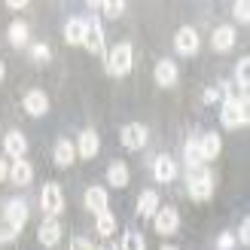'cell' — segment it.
<instances>
[{
  "label": "cell",
  "instance_id": "obj_18",
  "mask_svg": "<svg viewBox=\"0 0 250 250\" xmlns=\"http://www.w3.org/2000/svg\"><path fill=\"white\" fill-rule=\"evenodd\" d=\"M37 235H40V244H46V247H55V244L61 241V223H58V220H46Z\"/></svg>",
  "mask_w": 250,
  "mask_h": 250
},
{
  "label": "cell",
  "instance_id": "obj_15",
  "mask_svg": "<svg viewBox=\"0 0 250 250\" xmlns=\"http://www.w3.org/2000/svg\"><path fill=\"white\" fill-rule=\"evenodd\" d=\"M156 83H159V85H165V89L177 83V64H174L171 58H162L159 64H156Z\"/></svg>",
  "mask_w": 250,
  "mask_h": 250
},
{
  "label": "cell",
  "instance_id": "obj_31",
  "mask_svg": "<svg viewBox=\"0 0 250 250\" xmlns=\"http://www.w3.org/2000/svg\"><path fill=\"white\" fill-rule=\"evenodd\" d=\"M31 55H34L37 61H49V58H52V52H49V46H46V43H37V46L31 49Z\"/></svg>",
  "mask_w": 250,
  "mask_h": 250
},
{
  "label": "cell",
  "instance_id": "obj_1",
  "mask_svg": "<svg viewBox=\"0 0 250 250\" xmlns=\"http://www.w3.org/2000/svg\"><path fill=\"white\" fill-rule=\"evenodd\" d=\"M220 122L226 125V128H241L247 125V98H226V104L220 110Z\"/></svg>",
  "mask_w": 250,
  "mask_h": 250
},
{
  "label": "cell",
  "instance_id": "obj_11",
  "mask_svg": "<svg viewBox=\"0 0 250 250\" xmlns=\"http://www.w3.org/2000/svg\"><path fill=\"white\" fill-rule=\"evenodd\" d=\"M122 146H128V149H141L144 144H146V128H144V125H125V128H122Z\"/></svg>",
  "mask_w": 250,
  "mask_h": 250
},
{
  "label": "cell",
  "instance_id": "obj_36",
  "mask_svg": "<svg viewBox=\"0 0 250 250\" xmlns=\"http://www.w3.org/2000/svg\"><path fill=\"white\" fill-rule=\"evenodd\" d=\"M122 9H125L122 3H104V12H107V16H119Z\"/></svg>",
  "mask_w": 250,
  "mask_h": 250
},
{
  "label": "cell",
  "instance_id": "obj_4",
  "mask_svg": "<svg viewBox=\"0 0 250 250\" xmlns=\"http://www.w3.org/2000/svg\"><path fill=\"white\" fill-rule=\"evenodd\" d=\"M40 205H43V210L49 214V220H55V217L61 214V208H64V195H61V189H58L55 183H46V186H43Z\"/></svg>",
  "mask_w": 250,
  "mask_h": 250
},
{
  "label": "cell",
  "instance_id": "obj_6",
  "mask_svg": "<svg viewBox=\"0 0 250 250\" xmlns=\"http://www.w3.org/2000/svg\"><path fill=\"white\" fill-rule=\"evenodd\" d=\"M174 49H177L180 55H195L198 52V34H195V28H180L177 34H174Z\"/></svg>",
  "mask_w": 250,
  "mask_h": 250
},
{
  "label": "cell",
  "instance_id": "obj_19",
  "mask_svg": "<svg viewBox=\"0 0 250 250\" xmlns=\"http://www.w3.org/2000/svg\"><path fill=\"white\" fill-rule=\"evenodd\" d=\"M220 134H214V131H210V134H205L202 137V141H198V153H202V162H208V159H217L220 156Z\"/></svg>",
  "mask_w": 250,
  "mask_h": 250
},
{
  "label": "cell",
  "instance_id": "obj_3",
  "mask_svg": "<svg viewBox=\"0 0 250 250\" xmlns=\"http://www.w3.org/2000/svg\"><path fill=\"white\" fill-rule=\"evenodd\" d=\"M134 64V52H131V46L128 43H119L113 52H110L107 58V70L113 73V77H122V73H128Z\"/></svg>",
  "mask_w": 250,
  "mask_h": 250
},
{
  "label": "cell",
  "instance_id": "obj_21",
  "mask_svg": "<svg viewBox=\"0 0 250 250\" xmlns=\"http://www.w3.org/2000/svg\"><path fill=\"white\" fill-rule=\"evenodd\" d=\"M107 180H110V186H116V189L128 186V165H125V162H113L110 171H107Z\"/></svg>",
  "mask_w": 250,
  "mask_h": 250
},
{
  "label": "cell",
  "instance_id": "obj_16",
  "mask_svg": "<svg viewBox=\"0 0 250 250\" xmlns=\"http://www.w3.org/2000/svg\"><path fill=\"white\" fill-rule=\"evenodd\" d=\"M85 208L95 210V214H104V210H107V192H104V186H89V189H85Z\"/></svg>",
  "mask_w": 250,
  "mask_h": 250
},
{
  "label": "cell",
  "instance_id": "obj_12",
  "mask_svg": "<svg viewBox=\"0 0 250 250\" xmlns=\"http://www.w3.org/2000/svg\"><path fill=\"white\" fill-rule=\"evenodd\" d=\"M153 174H156L159 183H171L174 177H177V162H174L171 156H159L153 162Z\"/></svg>",
  "mask_w": 250,
  "mask_h": 250
},
{
  "label": "cell",
  "instance_id": "obj_26",
  "mask_svg": "<svg viewBox=\"0 0 250 250\" xmlns=\"http://www.w3.org/2000/svg\"><path fill=\"white\" fill-rule=\"evenodd\" d=\"M119 250H144V235L128 229V232L122 235V244H119Z\"/></svg>",
  "mask_w": 250,
  "mask_h": 250
},
{
  "label": "cell",
  "instance_id": "obj_20",
  "mask_svg": "<svg viewBox=\"0 0 250 250\" xmlns=\"http://www.w3.org/2000/svg\"><path fill=\"white\" fill-rule=\"evenodd\" d=\"M73 159H77V146H73L70 141H58L55 144V162H58L61 168H70Z\"/></svg>",
  "mask_w": 250,
  "mask_h": 250
},
{
  "label": "cell",
  "instance_id": "obj_24",
  "mask_svg": "<svg viewBox=\"0 0 250 250\" xmlns=\"http://www.w3.org/2000/svg\"><path fill=\"white\" fill-rule=\"evenodd\" d=\"M95 229H98V235H104V238H110V235L116 232V217L110 214V210H104V214H98Z\"/></svg>",
  "mask_w": 250,
  "mask_h": 250
},
{
  "label": "cell",
  "instance_id": "obj_29",
  "mask_svg": "<svg viewBox=\"0 0 250 250\" xmlns=\"http://www.w3.org/2000/svg\"><path fill=\"white\" fill-rule=\"evenodd\" d=\"M16 235H19V229L12 226V223L0 220V241H9V238H16Z\"/></svg>",
  "mask_w": 250,
  "mask_h": 250
},
{
  "label": "cell",
  "instance_id": "obj_28",
  "mask_svg": "<svg viewBox=\"0 0 250 250\" xmlns=\"http://www.w3.org/2000/svg\"><path fill=\"white\" fill-rule=\"evenodd\" d=\"M247 70H250V58H241V61H238V67H235V73H238V85H241V92L247 89Z\"/></svg>",
  "mask_w": 250,
  "mask_h": 250
},
{
  "label": "cell",
  "instance_id": "obj_38",
  "mask_svg": "<svg viewBox=\"0 0 250 250\" xmlns=\"http://www.w3.org/2000/svg\"><path fill=\"white\" fill-rule=\"evenodd\" d=\"M98 250H119V247H116V244H110V241H104V244L98 247Z\"/></svg>",
  "mask_w": 250,
  "mask_h": 250
},
{
  "label": "cell",
  "instance_id": "obj_22",
  "mask_svg": "<svg viewBox=\"0 0 250 250\" xmlns=\"http://www.w3.org/2000/svg\"><path fill=\"white\" fill-rule=\"evenodd\" d=\"M64 37L70 46H83V37H85V19H70L67 28H64Z\"/></svg>",
  "mask_w": 250,
  "mask_h": 250
},
{
  "label": "cell",
  "instance_id": "obj_13",
  "mask_svg": "<svg viewBox=\"0 0 250 250\" xmlns=\"http://www.w3.org/2000/svg\"><path fill=\"white\" fill-rule=\"evenodd\" d=\"M83 46L89 49V52H101L104 49V31H101V24L98 21H85V37H83Z\"/></svg>",
  "mask_w": 250,
  "mask_h": 250
},
{
  "label": "cell",
  "instance_id": "obj_23",
  "mask_svg": "<svg viewBox=\"0 0 250 250\" xmlns=\"http://www.w3.org/2000/svg\"><path fill=\"white\" fill-rule=\"evenodd\" d=\"M156 210H159V195H156L153 189L141 192V202H137V214H141V217H153Z\"/></svg>",
  "mask_w": 250,
  "mask_h": 250
},
{
  "label": "cell",
  "instance_id": "obj_7",
  "mask_svg": "<svg viewBox=\"0 0 250 250\" xmlns=\"http://www.w3.org/2000/svg\"><path fill=\"white\" fill-rule=\"evenodd\" d=\"M21 107H24V113H28V116H46L49 113V98H46V92L34 89V92L24 95Z\"/></svg>",
  "mask_w": 250,
  "mask_h": 250
},
{
  "label": "cell",
  "instance_id": "obj_27",
  "mask_svg": "<svg viewBox=\"0 0 250 250\" xmlns=\"http://www.w3.org/2000/svg\"><path fill=\"white\" fill-rule=\"evenodd\" d=\"M186 162H189V168H202V153H198V141H195V137L186 144Z\"/></svg>",
  "mask_w": 250,
  "mask_h": 250
},
{
  "label": "cell",
  "instance_id": "obj_25",
  "mask_svg": "<svg viewBox=\"0 0 250 250\" xmlns=\"http://www.w3.org/2000/svg\"><path fill=\"white\" fill-rule=\"evenodd\" d=\"M9 43L12 46H28V24L24 21H12L9 24Z\"/></svg>",
  "mask_w": 250,
  "mask_h": 250
},
{
  "label": "cell",
  "instance_id": "obj_5",
  "mask_svg": "<svg viewBox=\"0 0 250 250\" xmlns=\"http://www.w3.org/2000/svg\"><path fill=\"white\" fill-rule=\"evenodd\" d=\"M153 220H156V232L159 235H174V232H177V226H180L177 208H159L156 214H153Z\"/></svg>",
  "mask_w": 250,
  "mask_h": 250
},
{
  "label": "cell",
  "instance_id": "obj_32",
  "mask_svg": "<svg viewBox=\"0 0 250 250\" xmlns=\"http://www.w3.org/2000/svg\"><path fill=\"white\" fill-rule=\"evenodd\" d=\"M235 19H238V21H250V6L244 3V0L235 3Z\"/></svg>",
  "mask_w": 250,
  "mask_h": 250
},
{
  "label": "cell",
  "instance_id": "obj_34",
  "mask_svg": "<svg viewBox=\"0 0 250 250\" xmlns=\"http://www.w3.org/2000/svg\"><path fill=\"white\" fill-rule=\"evenodd\" d=\"M70 250H95V247H92V241H85V238H73Z\"/></svg>",
  "mask_w": 250,
  "mask_h": 250
},
{
  "label": "cell",
  "instance_id": "obj_40",
  "mask_svg": "<svg viewBox=\"0 0 250 250\" xmlns=\"http://www.w3.org/2000/svg\"><path fill=\"white\" fill-rule=\"evenodd\" d=\"M162 250H174V247H162Z\"/></svg>",
  "mask_w": 250,
  "mask_h": 250
},
{
  "label": "cell",
  "instance_id": "obj_37",
  "mask_svg": "<svg viewBox=\"0 0 250 250\" xmlns=\"http://www.w3.org/2000/svg\"><path fill=\"white\" fill-rule=\"evenodd\" d=\"M9 177V165H6V159H0V180H6Z\"/></svg>",
  "mask_w": 250,
  "mask_h": 250
},
{
  "label": "cell",
  "instance_id": "obj_10",
  "mask_svg": "<svg viewBox=\"0 0 250 250\" xmlns=\"http://www.w3.org/2000/svg\"><path fill=\"white\" fill-rule=\"evenodd\" d=\"M9 180L16 183V186H28L34 180V165L28 159H19V162H12L9 165Z\"/></svg>",
  "mask_w": 250,
  "mask_h": 250
},
{
  "label": "cell",
  "instance_id": "obj_9",
  "mask_svg": "<svg viewBox=\"0 0 250 250\" xmlns=\"http://www.w3.org/2000/svg\"><path fill=\"white\" fill-rule=\"evenodd\" d=\"M3 149H6V156L9 159H24V153H28V141H24V134L21 131H9L3 137Z\"/></svg>",
  "mask_w": 250,
  "mask_h": 250
},
{
  "label": "cell",
  "instance_id": "obj_2",
  "mask_svg": "<svg viewBox=\"0 0 250 250\" xmlns=\"http://www.w3.org/2000/svg\"><path fill=\"white\" fill-rule=\"evenodd\" d=\"M189 195L195 202H208V198L214 195V180H210V174L205 168H192L189 171Z\"/></svg>",
  "mask_w": 250,
  "mask_h": 250
},
{
  "label": "cell",
  "instance_id": "obj_17",
  "mask_svg": "<svg viewBox=\"0 0 250 250\" xmlns=\"http://www.w3.org/2000/svg\"><path fill=\"white\" fill-rule=\"evenodd\" d=\"M210 43H214L217 52H229V49L235 46V28H229V24L217 28V31H214V37H210Z\"/></svg>",
  "mask_w": 250,
  "mask_h": 250
},
{
  "label": "cell",
  "instance_id": "obj_33",
  "mask_svg": "<svg viewBox=\"0 0 250 250\" xmlns=\"http://www.w3.org/2000/svg\"><path fill=\"white\" fill-rule=\"evenodd\" d=\"M238 244H250V220L241 223V229H238V238H235Z\"/></svg>",
  "mask_w": 250,
  "mask_h": 250
},
{
  "label": "cell",
  "instance_id": "obj_35",
  "mask_svg": "<svg viewBox=\"0 0 250 250\" xmlns=\"http://www.w3.org/2000/svg\"><path fill=\"white\" fill-rule=\"evenodd\" d=\"M220 101V89H205V104H217Z\"/></svg>",
  "mask_w": 250,
  "mask_h": 250
},
{
  "label": "cell",
  "instance_id": "obj_30",
  "mask_svg": "<svg viewBox=\"0 0 250 250\" xmlns=\"http://www.w3.org/2000/svg\"><path fill=\"white\" fill-rule=\"evenodd\" d=\"M235 244H238V241H235V235H232V232H223L220 238H217V250H232Z\"/></svg>",
  "mask_w": 250,
  "mask_h": 250
},
{
  "label": "cell",
  "instance_id": "obj_39",
  "mask_svg": "<svg viewBox=\"0 0 250 250\" xmlns=\"http://www.w3.org/2000/svg\"><path fill=\"white\" fill-rule=\"evenodd\" d=\"M0 80H3V64H0Z\"/></svg>",
  "mask_w": 250,
  "mask_h": 250
},
{
  "label": "cell",
  "instance_id": "obj_8",
  "mask_svg": "<svg viewBox=\"0 0 250 250\" xmlns=\"http://www.w3.org/2000/svg\"><path fill=\"white\" fill-rule=\"evenodd\" d=\"M3 220L12 223L16 229H21L24 220H28V205H24L21 198H12V202H6V208H3Z\"/></svg>",
  "mask_w": 250,
  "mask_h": 250
},
{
  "label": "cell",
  "instance_id": "obj_14",
  "mask_svg": "<svg viewBox=\"0 0 250 250\" xmlns=\"http://www.w3.org/2000/svg\"><path fill=\"white\" fill-rule=\"evenodd\" d=\"M73 146H77V156L92 159V156H98V146H101V141H98V134L89 128V131H83V134H80V141L73 144Z\"/></svg>",
  "mask_w": 250,
  "mask_h": 250
}]
</instances>
